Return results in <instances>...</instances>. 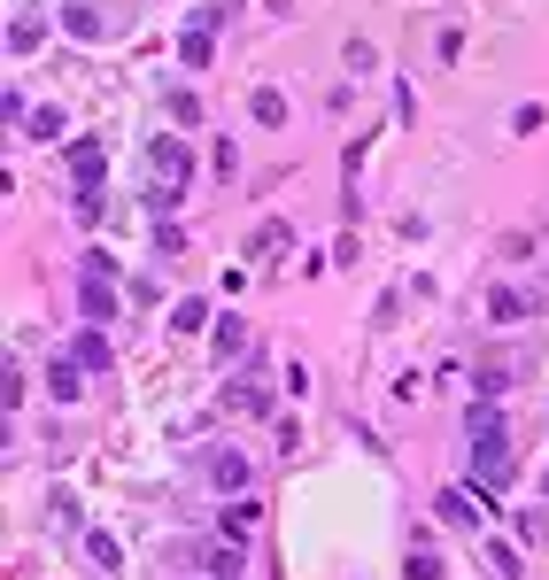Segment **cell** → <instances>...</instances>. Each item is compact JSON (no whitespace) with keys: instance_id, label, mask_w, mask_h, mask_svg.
Listing matches in <instances>:
<instances>
[{"instance_id":"6da1fadb","label":"cell","mask_w":549,"mask_h":580,"mask_svg":"<svg viewBox=\"0 0 549 580\" xmlns=\"http://www.w3.org/2000/svg\"><path fill=\"white\" fill-rule=\"evenodd\" d=\"M472 480L488 488V503L511 495V441L503 434H472Z\"/></svg>"},{"instance_id":"7a4b0ae2","label":"cell","mask_w":549,"mask_h":580,"mask_svg":"<svg viewBox=\"0 0 549 580\" xmlns=\"http://www.w3.org/2000/svg\"><path fill=\"white\" fill-rule=\"evenodd\" d=\"M147 163L163 171V186H186V178H194V147H186V140H155V147H147Z\"/></svg>"},{"instance_id":"3957f363","label":"cell","mask_w":549,"mask_h":580,"mask_svg":"<svg viewBox=\"0 0 549 580\" xmlns=\"http://www.w3.org/2000/svg\"><path fill=\"white\" fill-rule=\"evenodd\" d=\"M78 318H86V325H109V318H116L109 279H86V287H78Z\"/></svg>"},{"instance_id":"277c9868","label":"cell","mask_w":549,"mask_h":580,"mask_svg":"<svg viewBox=\"0 0 549 580\" xmlns=\"http://www.w3.org/2000/svg\"><path fill=\"white\" fill-rule=\"evenodd\" d=\"M70 372H109V341H101V333H78V341H70Z\"/></svg>"},{"instance_id":"5b68a950","label":"cell","mask_w":549,"mask_h":580,"mask_svg":"<svg viewBox=\"0 0 549 580\" xmlns=\"http://www.w3.org/2000/svg\"><path fill=\"white\" fill-rule=\"evenodd\" d=\"M488 318H495V325L534 318V294H526V287H495V294H488Z\"/></svg>"},{"instance_id":"8992f818","label":"cell","mask_w":549,"mask_h":580,"mask_svg":"<svg viewBox=\"0 0 549 580\" xmlns=\"http://www.w3.org/2000/svg\"><path fill=\"white\" fill-rule=\"evenodd\" d=\"M209 480H217L225 495H240V488H248V457H232V449H217V457H209Z\"/></svg>"},{"instance_id":"52a82bcc","label":"cell","mask_w":549,"mask_h":580,"mask_svg":"<svg viewBox=\"0 0 549 580\" xmlns=\"http://www.w3.org/2000/svg\"><path fill=\"white\" fill-rule=\"evenodd\" d=\"M70 171H78V202H93V186H101V147H78V155H70Z\"/></svg>"},{"instance_id":"ba28073f","label":"cell","mask_w":549,"mask_h":580,"mask_svg":"<svg viewBox=\"0 0 549 580\" xmlns=\"http://www.w3.org/2000/svg\"><path fill=\"white\" fill-rule=\"evenodd\" d=\"M441 519H449V526H480V511H472V488H449V495H441Z\"/></svg>"},{"instance_id":"9c48e42d","label":"cell","mask_w":549,"mask_h":580,"mask_svg":"<svg viewBox=\"0 0 549 580\" xmlns=\"http://www.w3.org/2000/svg\"><path fill=\"white\" fill-rule=\"evenodd\" d=\"M256 124H287V93L279 86H256Z\"/></svg>"},{"instance_id":"30bf717a","label":"cell","mask_w":549,"mask_h":580,"mask_svg":"<svg viewBox=\"0 0 549 580\" xmlns=\"http://www.w3.org/2000/svg\"><path fill=\"white\" fill-rule=\"evenodd\" d=\"M86 557H93V573H116L124 557H116V534H86Z\"/></svg>"},{"instance_id":"8fae6325","label":"cell","mask_w":549,"mask_h":580,"mask_svg":"<svg viewBox=\"0 0 549 580\" xmlns=\"http://www.w3.org/2000/svg\"><path fill=\"white\" fill-rule=\"evenodd\" d=\"M31 47H39V16H16L8 24V55H31Z\"/></svg>"},{"instance_id":"7c38bea8","label":"cell","mask_w":549,"mask_h":580,"mask_svg":"<svg viewBox=\"0 0 549 580\" xmlns=\"http://www.w3.org/2000/svg\"><path fill=\"white\" fill-rule=\"evenodd\" d=\"M186 202V186H147V209H155V217H163V225H171V209Z\"/></svg>"},{"instance_id":"4fadbf2b","label":"cell","mask_w":549,"mask_h":580,"mask_svg":"<svg viewBox=\"0 0 549 580\" xmlns=\"http://www.w3.org/2000/svg\"><path fill=\"white\" fill-rule=\"evenodd\" d=\"M62 24L78 31V39H101V16H93V8H78V0H70V8H62Z\"/></svg>"},{"instance_id":"5bb4252c","label":"cell","mask_w":549,"mask_h":580,"mask_svg":"<svg viewBox=\"0 0 549 580\" xmlns=\"http://www.w3.org/2000/svg\"><path fill=\"white\" fill-rule=\"evenodd\" d=\"M202 318H209V302H202V294H194V302H178V310H171V325H178V333H202Z\"/></svg>"},{"instance_id":"9a60e30c","label":"cell","mask_w":549,"mask_h":580,"mask_svg":"<svg viewBox=\"0 0 549 580\" xmlns=\"http://www.w3.org/2000/svg\"><path fill=\"white\" fill-rule=\"evenodd\" d=\"M178 55L202 70V62H209V24H194V31H186V39H178Z\"/></svg>"},{"instance_id":"2e32d148","label":"cell","mask_w":549,"mask_h":580,"mask_svg":"<svg viewBox=\"0 0 549 580\" xmlns=\"http://www.w3.org/2000/svg\"><path fill=\"white\" fill-rule=\"evenodd\" d=\"M240 341H248V325H240V318H217V356H232Z\"/></svg>"},{"instance_id":"e0dca14e","label":"cell","mask_w":549,"mask_h":580,"mask_svg":"<svg viewBox=\"0 0 549 580\" xmlns=\"http://www.w3.org/2000/svg\"><path fill=\"white\" fill-rule=\"evenodd\" d=\"M0 403H8V418H16V403H24V372H16V356H8V379H0Z\"/></svg>"},{"instance_id":"ac0fdd59","label":"cell","mask_w":549,"mask_h":580,"mask_svg":"<svg viewBox=\"0 0 549 580\" xmlns=\"http://www.w3.org/2000/svg\"><path fill=\"white\" fill-rule=\"evenodd\" d=\"M410 580H441V557L434 550H410Z\"/></svg>"}]
</instances>
